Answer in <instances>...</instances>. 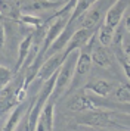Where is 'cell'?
Returning a JSON list of instances; mask_svg holds the SVG:
<instances>
[{"label": "cell", "mask_w": 130, "mask_h": 131, "mask_svg": "<svg viewBox=\"0 0 130 131\" xmlns=\"http://www.w3.org/2000/svg\"><path fill=\"white\" fill-rule=\"evenodd\" d=\"M77 56H78V50L72 52L67 56L64 63L61 65L58 74H56V81H55V87H53L52 96H50V102L56 100L58 97L64 94V91H68L74 80V72H76V62Z\"/></svg>", "instance_id": "1"}, {"label": "cell", "mask_w": 130, "mask_h": 131, "mask_svg": "<svg viewBox=\"0 0 130 131\" xmlns=\"http://www.w3.org/2000/svg\"><path fill=\"white\" fill-rule=\"evenodd\" d=\"M78 124L89 125L92 128H112V127H120L124 128L123 124H120V113L111 112V111H90V112H83L81 116H78Z\"/></svg>", "instance_id": "2"}, {"label": "cell", "mask_w": 130, "mask_h": 131, "mask_svg": "<svg viewBox=\"0 0 130 131\" xmlns=\"http://www.w3.org/2000/svg\"><path fill=\"white\" fill-rule=\"evenodd\" d=\"M129 6H130V0H115V2H112V5L106 9L102 22L112 30H117Z\"/></svg>", "instance_id": "3"}, {"label": "cell", "mask_w": 130, "mask_h": 131, "mask_svg": "<svg viewBox=\"0 0 130 131\" xmlns=\"http://www.w3.org/2000/svg\"><path fill=\"white\" fill-rule=\"evenodd\" d=\"M67 56H68V54L65 53V50H62V52H59V53L52 54V56L47 58L46 60H43L40 68H39V71H37V78L41 80V81L49 80L53 74H56V72L59 71L61 65H62L64 60L67 59Z\"/></svg>", "instance_id": "4"}, {"label": "cell", "mask_w": 130, "mask_h": 131, "mask_svg": "<svg viewBox=\"0 0 130 131\" xmlns=\"http://www.w3.org/2000/svg\"><path fill=\"white\" fill-rule=\"evenodd\" d=\"M65 2L61 0H31L27 5H24L19 10L21 13H40V12H46V10H53V9H59L64 6Z\"/></svg>", "instance_id": "5"}, {"label": "cell", "mask_w": 130, "mask_h": 131, "mask_svg": "<svg viewBox=\"0 0 130 131\" xmlns=\"http://www.w3.org/2000/svg\"><path fill=\"white\" fill-rule=\"evenodd\" d=\"M53 118H55V103L49 100L39 115L35 131H53Z\"/></svg>", "instance_id": "6"}, {"label": "cell", "mask_w": 130, "mask_h": 131, "mask_svg": "<svg viewBox=\"0 0 130 131\" xmlns=\"http://www.w3.org/2000/svg\"><path fill=\"white\" fill-rule=\"evenodd\" d=\"M28 107L30 106L25 105V102L16 105V106L13 107V111L11 112V115L7 116V119H6V122H5V125H3L2 131H15V130H16V127L21 124L22 118L27 115Z\"/></svg>", "instance_id": "7"}, {"label": "cell", "mask_w": 130, "mask_h": 131, "mask_svg": "<svg viewBox=\"0 0 130 131\" xmlns=\"http://www.w3.org/2000/svg\"><path fill=\"white\" fill-rule=\"evenodd\" d=\"M18 85L13 81H11L6 87H3V89L0 90V113H3L6 111H9V109L16 106V102H15V90H16Z\"/></svg>", "instance_id": "8"}, {"label": "cell", "mask_w": 130, "mask_h": 131, "mask_svg": "<svg viewBox=\"0 0 130 131\" xmlns=\"http://www.w3.org/2000/svg\"><path fill=\"white\" fill-rule=\"evenodd\" d=\"M92 62H95L100 68H111L114 63V56L106 47H104L102 44L95 46L92 49Z\"/></svg>", "instance_id": "9"}, {"label": "cell", "mask_w": 130, "mask_h": 131, "mask_svg": "<svg viewBox=\"0 0 130 131\" xmlns=\"http://www.w3.org/2000/svg\"><path fill=\"white\" fill-rule=\"evenodd\" d=\"M84 91H92L93 94L99 96V97H108L114 91V84L106 81V80H96V81H90L83 87Z\"/></svg>", "instance_id": "10"}, {"label": "cell", "mask_w": 130, "mask_h": 131, "mask_svg": "<svg viewBox=\"0 0 130 131\" xmlns=\"http://www.w3.org/2000/svg\"><path fill=\"white\" fill-rule=\"evenodd\" d=\"M31 44H33V32L28 34L24 40H21L19 46H18V59H16V65H15V72L21 71L24 62L28 58V53L31 50Z\"/></svg>", "instance_id": "11"}, {"label": "cell", "mask_w": 130, "mask_h": 131, "mask_svg": "<svg viewBox=\"0 0 130 131\" xmlns=\"http://www.w3.org/2000/svg\"><path fill=\"white\" fill-rule=\"evenodd\" d=\"M98 38H99V43L104 46V47H109L114 41V36H115V30H112L109 27H106L104 22H100V25L98 27Z\"/></svg>", "instance_id": "12"}, {"label": "cell", "mask_w": 130, "mask_h": 131, "mask_svg": "<svg viewBox=\"0 0 130 131\" xmlns=\"http://www.w3.org/2000/svg\"><path fill=\"white\" fill-rule=\"evenodd\" d=\"M96 2H98V0H78V2H77V5H76V9H74V12H72V15H71L70 21L72 22V21L78 19L83 13L87 12V10L93 6Z\"/></svg>", "instance_id": "13"}, {"label": "cell", "mask_w": 130, "mask_h": 131, "mask_svg": "<svg viewBox=\"0 0 130 131\" xmlns=\"http://www.w3.org/2000/svg\"><path fill=\"white\" fill-rule=\"evenodd\" d=\"M18 22L27 25V27H31V28H39L44 24V18H40L37 15H31V13H21V16L18 19Z\"/></svg>", "instance_id": "14"}, {"label": "cell", "mask_w": 130, "mask_h": 131, "mask_svg": "<svg viewBox=\"0 0 130 131\" xmlns=\"http://www.w3.org/2000/svg\"><path fill=\"white\" fill-rule=\"evenodd\" d=\"M115 99L123 105L130 103V84H121L115 90Z\"/></svg>", "instance_id": "15"}, {"label": "cell", "mask_w": 130, "mask_h": 131, "mask_svg": "<svg viewBox=\"0 0 130 131\" xmlns=\"http://www.w3.org/2000/svg\"><path fill=\"white\" fill-rule=\"evenodd\" d=\"M13 74H15V72H12L9 68L0 65V90L3 89V87H6V85L12 81Z\"/></svg>", "instance_id": "16"}, {"label": "cell", "mask_w": 130, "mask_h": 131, "mask_svg": "<svg viewBox=\"0 0 130 131\" xmlns=\"http://www.w3.org/2000/svg\"><path fill=\"white\" fill-rule=\"evenodd\" d=\"M5 41H6V30L3 27V24L0 22V49L5 46Z\"/></svg>", "instance_id": "17"}, {"label": "cell", "mask_w": 130, "mask_h": 131, "mask_svg": "<svg viewBox=\"0 0 130 131\" xmlns=\"http://www.w3.org/2000/svg\"><path fill=\"white\" fill-rule=\"evenodd\" d=\"M120 65H121V68H123L124 75H126V77L130 80V65L127 63V62H126V60H123V59L120 60Z\"/></svg>", "instance_id": "18"}, {"label": "cell", "mask_w": 130, "mask_h": 131, "mask_svg": "<svg viewBox=\"0 0 130 131\" xmlns=\"http://www.w3.org/2000/svg\"><path fill=\"white\" fill-rule=\"evenodd\" d=\"M124 28H126V31L130 34V15L126 16V19H124Z\"/></svg>", "instance_id": "19"}, {"label": "cell", "mask_w": 130, "mask_h": 131, "mask_svg": "<svg viewBox=\"0 0 130 131\" xmlns=\"http://www.w3.org/2000/svg\"><path fill=\"white\" fill-rule=\"evenodd\" d=\"M5 19V16H3V13H2V10H0V21H3Z\"/></svg>", "instance_id": "20"}]
</instances>
